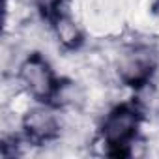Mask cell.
I'll use <instances>...</instances> for the list:
<instances>
[{"instance_id":"1","label":"cell","mask_w":159,"mask_h":159,"mask_svg":"<svg viewBox=\"0 0 159 159\" xmlns=\"http://www.w3.org/2000/svg\"><path fill=\"white\" fill-rule=\"evenodd\" d=\"M142 120H144L142 109L135 101L111 107L107 114H103L98 129L99 144L105 146L107 153L127 155V148L135 139H139Z\"/></svg>"},{"instance_id":"2","label":"cell","mask_w":159,"mask_h":159,"mask_svg":"<svg viewBox=\"0 0 159 159\" xmlns=\"http://www.w3.org/2000/svg\"><path fill=\"white\" fill-rule=\"evenodd\" d=\"M15 79L23 90V96L30 98L32 101H43V103L52 101L60 83L52 64L39 51H32L19 62Z\"/></svg>"},{"instance_id":"3","label":"cell","mask_w":159,"mask_h":159,"mask_svg":"<svg viewBox=\"0 0 159 159\" xmlns=\"http://www.w3.org/2000/svg\"><path fill=\"white\" fill-rule=\"evenodd\" d=\"M159 66V56L153 47L144 43H133L124 47L114 58V73L122 86L140 88L153 83V75Z\"/></svg>"},{"instance_id":"4","label":"cell","mask_w":159,"mask_h":159,"mask_svg":"<svg viewBox=\"0 0 159 159\" xmlns=\"http://www.w3.org/2000/svg\"><path fill=\"white\" fill-rule=\"evenodd\" d=\"M19 125L23 137L34 146L52 144L64 133V112L52 103L34 101V105L21 112Z\"/></svg>"},{"instance_id":"5","label":"cell","mask_w":159,"mask_h":159,"mask_svg":"<svg viewBox=\"0 0 159 159\" xmlns=\"http://www.w3.org/2000/svg\"><path fill=\"white\" fill-rule=\"evenodd\" d=\"M51 19V36L66 52H77L84 45V30L69 10L56 11Z\"/></svg>"},{"instance_id":"6","label":"cell","mask_w":159,"mask_h":159,"mask_svg":"<svg viewBox=\"0 0 159 159\" xmlns=\"http://www.w3.org/2000/svg\"><path fill=\"white\" fill-rule=\"evenodd\" d=\"M153 10L159 11V0H153Z\"/></svg>"}]
</instances>
